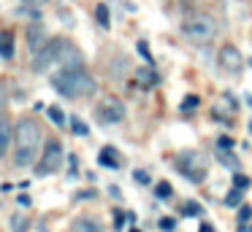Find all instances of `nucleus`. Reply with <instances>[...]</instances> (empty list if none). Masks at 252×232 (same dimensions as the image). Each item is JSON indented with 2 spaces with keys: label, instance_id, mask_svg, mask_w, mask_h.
I'll return each mask as SVG.
<instances>
[{
  "label": "nucleus",
  "instance_id": "obj_14",
  "mask_svg": "<svg viewBox=\"0 0 252 232\" xmlns=\"http://www.w3.org/2000/svg\"><path fill=\"white\" fill-rule=\"evenodd\" d=\"M8 146H11V127H8V122L0 119V156L8 151Z\"/></svg>",
  "mask_w": 252,
  "mask_h": 232
},
{
  "label": "nucleus",
  "instance_id": "obj_8",
  "mask_svg": "<svg viewBox=\"0 0 252 232\" xmlns=\"http://www.w3.org/2000/svg\"><path fill=\"white\" fill-rule=\"evenodd\" d=\"M217 59H220V68L228 70V73H239L244 68V57H241V52L236 46H222Z\"/></svg>",
  "mask_w": 252,
  "mask_h": 232
},
{
  "label": "nucleus",
  "instance_id": "obj_7",
  "mask_svg": "<svg viewBox=\"0 0 252 232\" xmlns=\"http://www.w3.org/2000/svg\"><path fill=\"white\" fill-rule=\"evenodd\" d=\"M98 119L103 124H117L125 119V105H122L120 100H114V97H109V100H103L98 105Z\"/></svg>",
  "mask_w": 252,
  "mask_h": 232
},
{
  "label": "nucleus",
  "instance_id": "obj_36",
  "mask_svg": "<svg viewBox=\"0 0 252 232\" xmlns=\"http://www.w3.org/2000/svg\"><path fill=\"white\" fill-rule=\"evenodd\" d=\"M250 232H252V227H250Z\"/></svg>",
  "mask_w": 252,
  "mask_h": 232
},
{
  "label": "nucleus",
  "instance_id": "obj_4",
  "mask_svg": "<svg viewBox=\"0 0 252 232\" xmlns=\"http://www.w3.org/2000/svg\"><path fill=\"white\" fill-rule=\"evenodd\" d=\"M176 167L185 178H190L192 183H201L209 173V159L201 154V151H182L179 159H176Z\"/></svg>",
  "mask_w": 252,
  "mask_h": 232
},
{
  "label": "nucleus",
  "instance_id": "obj_30",
  "mask_svg": "<svg viewBox=\"0 0 252 232\" xmlns=\"http://www.w3.org/2000/svg\"><path fill=\"white\" fill-rule=\"evenodd\" d=\"M138 52H141V54H144V59H147L149 65H152V57H149V49H147V43H144V41L138 43Z\"/></svg>",
  "mask_w": 252,
  "mask_h": 232
},
{
  "label": "nucleus",
  "instance_id": "obj_27",
  "mask_svg": "<svg viewBox=\"0 0 252 232\" xmlns=\"http://www.w3.org/2000/svg\"><path fill=\"white\" fill-rule=\"evenodd\" d=\"M160 230H163V232H174L176 230V221L168 219V216H163V219H160Z\"/></svg>",
  "mask_w": 252,
  "mask_h": 232
},
{
  "label": "nucleus",
  "instance_id": "obj_19",
  "mask_svg": "<svg viewBox=\"0 0 252 232\" xmlns=\"http://www.w3.org/2000/svg\"><path fill=\"white\" fill-rule=\"evenodd\" d=\"M244 192H247V189L233 186V192L225 194V205H239V203H241V197H244Z\"/></svg>",
  "mask_w": 252,
  "mask_h": 232
},
{
  "label": "nucleus",
  "instance_id": "obj_16",
  "mask_svg": "<svg viewBox=\"0 0 252 232\" xmlns=\"http://www.w3.org/2000/svg\"><path fill=\"white\" fill-rule=\"evenodd\" d=\"M217 156H220V162H222V165H228L233 173L239 170V159H236V156L230 154V149H220V151H217Z\"/></svg>",
  "mask_w": 252,
  "mask_h": 232
},
{
  "label": "nucleus",
  "instance_id": "obj_17",
  "mask_svg": "<svg viewBox=\"0 0 252 232\" xmlns=\"http://www.w3.org/2000/svg\"><path fill=\"white\" fill-rule=\"evenodd\" d=\"M14 54V46H11V35L8 32H0V57H11Z\"/></svg>",
  "mask_w": 252,
  "mask_h": 232
},
{
  "label": "nucleus",
  "instance_id": "obj_20",
  "mask_svg": "<svg viewBox=\"0 0 252 232\" xmlns=\"http://www.w3.org/2000/svg\"><path fill=\"white\" fill-rule=\"evenodd\" d=\"M95 16H98V25H100V27H109V25H111V16H109V8H106L103 3H100L98 8H95Z\"/></svg>",
  "mask_w": 252,
  "mask_h": 232
},
{
  "label": "nucleus",
  "instance_id": "obj_12",
  "mask_svg": "<svg viewBox=\"0 0 252 232\" xmlns=\"http://www.w3.org/2000/svg\"><path fill=\"white\" fill-rule=\"evenodd\" d=\"M136 78H138V84H141L144 89H149V86L158 84V73L152 70V65H147V68H138V70H136Z\"/></svg>",
  "mask_w": 252,
  "mask_h": 232
},
{
  "label": "nucleus",
  "instance_id": "obj_26",
  "mask_svg": "<svg viewBox=\"0 0 252 232\" xmlns=\"http://www.w3.org/2000/svg\"><path fill=\"white\" fill-rule=\"evenodd\" d=\"M201 205L198 203H185V216H201Z\"/></svg>",
  "mask_w": 252,
  "mask_h": 232
},
{
  "label": "nucleus",
  "instance_id": "obj_31",
  "mask_svg": "<svg viewBox=\"0 0 252 232\" xmlns=\"http://www.w3.org/2000/svg\"><path fill=\"white\" fill-rule=\"evenodd\" d=\"M125 219H127V216L122 213V210H117V213H114V227H122V221H125Z\"/></svg>",
  "mask_w": 252,
  "mask_h": 232
},
{
  "label": "nucleus",
  "instance_id": "obj_32",
  "mask_svg": "<svg viewBox=\"0 0 252 232\" xmlns=\"http://www.w3.org/2000/svg\"><path fill=\"white\" fill-rule=\"evenodd\" d=\"M22 3H28V5H44V3H49V0H22Z\"/></svg>",
  "mask_w": 252,
  "mask_h": 232
},
{
  "label": "nucleus",
  "instance_id": "obj_24",
  "mask_svg": "<svg viewBox=\"0 0 252 232\" xmlns=\"http://www.w3.org/2000/svg\"><path fill=\"white\" fill-rule=\"evenodd\" d=\"M233 186H239V189H247V186H250V178H247L244 173H239V170H236V173H233Z\"/></svg>",
  "mask_w": 252,
  "mask_h": 232
},
{
  "label": "nucleus",
  "instance_id": "obj_35",
  "mask_svg": "<svg viewBox=\"0 0 252 232\" xmlns=\"http://www.w3.org/2000/svg\"><path fill=\"white\" fill-rule=\"evenodd\" d=\"M130 232H141V230H136V227H133V230H130Z\"/></svg>",
  "mask_w": 252,
  "mask_h": 232
},
{
  "label": "nucleus",
  "instance_id": "obj_34",
  "mask_svg": "<svg viewBox=\"0 0 252 232\" xmlns=\"http://www.w3.org/2000/svg\"><path fill=\"white\" fill-rule=\"evenodd\" d=\"M6 105V89H3V86H0V108Z\"/></svg>",
  "mask_w": 252,
  "mask_h": 232
},
{
  "label": "nucleus",
  "instance_id": "obj_3",
  "mask_svg": "<svg viewBox=\"0 0 252 232\" xmlns=\"http://www.w3.org/2000/svg\"><path fill=\"white\" fill-rule=\"evenodd\" d=\"M182 32H185L192 43H212L220 32V25H217L214 16L198 14V16H190V19L182 25Z\"/></svg>",
  "mask_w": 252,
  "mask_h": 232
},
{
  "label": "nucleus",
  "instance_id": "obj_23",
  "mask_svg": "<svg viewBox=\"0 0 252 232\" xmlns=\"http://www.w3.org/2000/svg\"><path fill=\"white\" fill-rule=\"evenodd\" d=\"M171 192H174V189H171V183H168V181H160L158 186H155V194H158L160 200H168V197H171Z\"/></svg>",
  "mask_w": 252,
  "mask_h": 232
},
{
  "label": "nucleus",
  "instance_id": "obj_11",
  "mask_svg": "<svg viewBox=\"0 0 252 232\" xmlns=\"http://www.w3.org/2000/svg\"><path fill=\"white\" fill-rule=\"evenodd\" d=\"M71 230L73 232H103V227H100V221L93 219V216H79V219H73Z\"/></svg>",
  "mask_w": 252,
  "mask_h": 232
},
{
  "label": "nucleus",
  "instance_id": "obj_33",
  "mask_svg": "<svg viewBox=\"0 0 252 232\" xmlns=\"http://www.w3.org/2000/svg\"><path fill=\"white\" fill-rule=\"evenodd\" d=\"M198 232H214V227L212 224H201V227H198Z\"/></svg>",
  "mask_w": 252,
  "mask_h": 232
},
{
  "label": "nucleus",
  "instance_id": "obj_10",
  "mask_svg": "<svg viewBox=\"0 0 252 232\" xmlns=\"http://www.w3.org/2000/svg\"><path fill=\"white\" fill-rule=\"evenodd\" d=\"M60 65H63V68H84V57L79 54L76 46H71V43L65 41L63 54H60Z\"/></svg>",
  "mask_w": 252,
  "mask_h": 232
},
{
  "label": "nucleus",
  "instance_id": "obj_5",
  "mask_svg": "<svg viewBox=\"0 0 252 232\" xmlns=\"http://www.w3.org/2000/svg\"><path fill=\"white\" fill-rule=\"evenodd\" d=\"M63 46H65V41H63V38H55V41H49L41 52H35V57H33V70L35 73H46L52 65H60Z\"/></svg>",
  "mask_w": 252,
  "mask_h": 232
},
{
  "label": "nucleus",
  "instance_id": "obj_2",
  "mask_svg": "<svg viewBox=\"0 0 252 232\" xmlns=\"http://www.w3.org/2000/svg\"><path fill=\"white\" fill-rule=\"evenodd\" d=\"M44 140V132H41L38 122L33 119H22L17 124V149H14V165L17 167H28L35 162L38 156V146Z\"/></svg>",
  "mask_w": 252,
  "mask_h": 232
},
{
  "label": "nucleus",
  "instance_id": "obj_15",
  "mask_svg": "<svg viewBox=\"0 0 252 232\" xmlns=\"http://www.w3.org/2000/svg\"><path fill=\"white\" fill-rule=\"evenodd\" d=\"M8 224H11V230H14V232H28V227H30V219H28L25 213H14Z\"/></svg>",
  "mask_w": 252,
  "mask_h": 232
},
{
  "label": "nucleus",
  "instance_id": "obj_22",
  "mask_svg": "<svg viewBox=\"0 0 252 232\" xmlns=\"http://www.w3.org/2000/svg\"><path fill=\"white\" fill-rule=\"evenodd\" d=\"M71 129H73V135H82V138L90 132V129H87V124H84L79 116H71Z\"/></svg>",
  "mask_w": 252,
  "mask_h": 232
},
{
  "label": "nucleus",
  "instance_id": "obj_1",
  "mask_svg": "<svg viewBox=\"0 0 252 232\" xmlns=\"http://www.w3.org/2000/svg\"><path fill=\"white\" fill-rule=\"evenodd\" d=\"M52 86L68 100H79V97L95 95L98 84L84 68H60V73L52 76Z\"/></svg>",
  "mask_w": 252,
  "mask_h": 232
},
{
  "label": "nucleus",
  "instance_id": "obj_13",
  "mask_svg": "<svg viewBox=\"0 0 252 232\" xmlns=\"http://www.w3.org/2000/svg\"><path fill=\"white\" fill-rule=\"evenodd\" d=\"M98 162H100L103 167H111V170H114V167H120V156H117V151L111 149V146H106V149L100 151Z\"/></svg>",
  "mask_w": 252,
  "mask_h": 232
},
{
  "label": "nucleus",
  "instance_id": "obj_25",
  "mask_svg": "<svg viewBox=\"0 0 252 232\" xmlns=\"http://www.w3.org/2000/svg\"><path fill=\"white\" fill-rule=\"evenodd\" d=\"M247 221H252V208L250 205H241L239 208V224H247Z\"/></svg>",
  "mask_w": 252,
  "mask_h": 232
},
{
  "label": "nucleus",
  "instance_id": "obj_6",
  "mask_svg": "<svg viewBox=\"0 0 252 232\" xmlns=\"http://www.w3.org/2000/svg\"><path fill=\"white\" fill-rule=\"evenodd\" d=\"M60 165H63V146H60V140H49L44 146V154H41V162L35 167V173L38 176H52V173L60 170Z\"/></svg>",
  "mask_w": 252,
  "mask_h": 232
},
{
  "label": "nucleus",
  "instance_id": "obj_21",
  "mask_svg": "<svg viewBox=\"0 0 252 232\" xmlns=\"http://www.w3.org/2000/svg\"><path fill=\"white\" fill-rule=\"evenodd\" d=\"M198 105H201V97H198V95H187L185 100H182V111H187V113L195 111Z\"/></svg>",
  "mask_w": 252,
  "mask_h": 232
},
{
  "label": "nucleus",
  "instance_id": "obj_28",
  "mask_svg": "<svg viewBox=\"0 0 252 232\" xmlns=\"http://www.w3.org/2000/svg\"><path fill=\"white\" fill-rule=\"evenodd\" d=\"M217 149H233V138H230V135H220V138H217Z\"/></svg>",
  "mask_w": 252,
  "mask_h": 232
},
{
  "label": "nucleus",
  "instance_id": "obj_18",
  "mask_svg": "<svg viewBox=\"0 0 252 232\" xmlns=\"http://www.w3.org/2000/svg\"><path fill=\"white\" fill-rule=\"evenodd\" d=\"M46 113H49V119L57 124V127H63V124H65V113H63L57 105H49V108H46Z\"/></svg>",
  "mask_w": 252,
  "mask_h": 232
},
{
  "label": "nucleus",
  "instance_id": "obj_29",
  "mask_svg": "<svg viewBox=\"0 0 252 232\" xmlns=\"http://www.w3.org/2000/svg\"><path fill=\"white\" fill-rule=\"evenodd\" d=\"M133 178H136L138 183H149V173L147 170H136V173H133Z\"/></svg>",
  "mask_w": 252,
  "mask_h": 232
},
{
  "label": "nucleus",
  "instance_id": "obj_9",
  "mask_svg": "<svg viewBox=\"0 0 252 232\" xmlns=\"http://www.w3.org/2000/svg\"><path fill=\"white\" fill-rule=\"evenodd\" d=\"M46 43H49V38H46L44 25H41V22H30L28 25V49L35 54V52H41Z\"/></svg>",
  "mask_w": 252,
  "mask_h": 232
}]
</instances>
